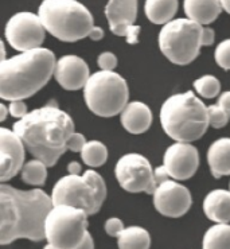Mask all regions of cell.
I'll return each instance as SVG.
<instances>
[{
    "mask_svg": "<svg viewBox=\"0 0 230 249\" xmlns=\"http://www.w3.org/2000/svg\"><path fill=\"white\" fill-rule=\"evenodd\" d=\"M54 206L52 196L40 189L19 190L0 185V244L8 245L19 238L42 241L45 224Z\"/></svg>",
    "mask_w": 230,
    "mask_h": 249,
    "instance_id": "6da1fadb",
    "label": "cell"
},
{
    "mask_svg": "<svg viewBox=\"0 0 230 249\" xmlns=\"http://www.w3.org/2000/svg\"><path fill=\"white\" fill-rule=\"evenodd\" d=\"M12 129L33 157L53 167L68 151L74 123L65 110L49 104L29 112L14 124Z\"/></svg>",
    "mask_w": 230,
    "mask_h": 249,
    "instance_id": "7a4b0ae2",
    "label": "cell"
},
{
    "mask_svg": "<svg viewBox=\"0 0 230 249\" xmlns=\"http://www.w3.org/2000/svg\"><path fill=\"white\" fill-rule=\"evenodd\" d=\"M57 59L45 47L19 53L0 62V97L6 101L34 96L50 81Z\"/></svg>",
    "mask_w": 230,
    "mask_h": 249,
    "instance_id": "3957f363",
    "label": "cell"
},
{
    "mask_svg": "<svg viewBox=\"0 0 230 249\" xmlns=\"http://www.w3.org/2000/svg\"><path fill=\"white\" fill-rule=\"evenodd\" d=\"M159 117L163 131L175 142H195L210 127L207 107L190 90L170 96L161 105Z\"/></svg>",
    "mask_w": 230,
    "mask_h": 249,
    "instance_id": "277c9868",
    "label": "cell"
},
{
    "mask_svg": "<svg viewBox=\"0 0 230 249\" xmlns=\"http://www.w3.org/2000/svg\"><path fill=\"white\" fill-rule=\"evenodd\" d=\"M38 15L47 33L62 42L81 41L94 27L90 11L77 0H43Z\"/></svg>",
    "mask_w": 230,
    "mask_h": 249,
    "instance_id": "5b68a950",
    "label": "cell"
},
{
    "mask_svg": "<svg viewBox=\"0 0 230 249\" xmlns=\"http://www.w3.org/2000/svg\"><path fill=\"white\" fill-rule=\"evenodd\" d=\"M106 198V186L103 177L94 170L78 175H65L54 185L52 199L54 205H70L93 215L100 212Z\"/></svg>",
    "mask_w": 230,
    "mask_h": 249,
    "instance_id": "8992f818",
    "label": "cell"
},
{
    "mask_svg": "<svg viewBox=\"0 0 230 249\" xmlns=\"http://www.w3.org/2000/svg\"><path fill=\"white\" fill-rule=\"evenodd\" d=\"M128 99L129 89L127 81L116 71H96L84 87L85 104L90 112L100 117L120 115L127 107Z\"/></svg>",
    "mask_w": 230,
    "mask_h": 249,
    "instance_id": "52a82bcc",
    "label": "cell"
},
{
    "mask_svg": "<svg viewBox=\"0 0 230 249\" xmlns=\"http://www.w3.org/2000/svg\"><path fill=\"white\" fill-rule=\"evenodd\" d=\"M202 31L203 26L189 18L173 19L161 27L158 38L159 49L173 64H191L201 52Z\"/></svg>",
    "mask_w": 230,
    "mask_h": 249,
    "instance_id": "ba28073f",
    "label": "cell"
},
{
    "mask_svg": "<svg viewBox=\"0 0 230 249\" xmlns=\"http://www.w3.org/2000/svg\"><path fill=\"white\" fill-rule=\"evenodd\" d=\"M85 210L70 205H54L47 214L45 234L49 244L61 249H74L88 234Z\"/></svg>",
    "mask_w": 230,
    "mask_h": 249,
    "instance_id": "9c48e42d",
    "label": "cell"
},
{
    "mask_svg": "<svg viewBox=\"0 0 230 249\" xmlns=\"http://www.w3.org/2000/svg\"><path fill=\"white\" fill-rule=\"evenodd\" d=\"M116 179L128 193L154 194L158 187L155 168L150 160L140 154H125L117 160L115 166Z\"/></svg>",
    "mask_w": 230,
    "mask_h": 249,
    "instance_id": "30bf717a",
    "label": "cell"
},
{
    "mask_svg": "<svg viewBox=\"0 0 230 249\" xmlns=\"http://www.w3.org/2000/svg\"><path fill=\"white\" fill-rule=\"evenodd\" d=\"M4 35L14 50L23 53L42 47L46 38V29L38 14L17 12L8 19Z\"/></svg>",
    "mask_w": 230,
    "mask_h": 249,
    "instance_id": "8fae6325",
    "label": "cell"
},
{
    "mask_svg": "<svg viewBox=\"0 0 230 249\" xmlns=\"http://www.w3.org/2000/svg\"><path fill=\"white\" fill-rule=\"evenodd\" d=\"M152 196L156 210L170 218H179L186 214L193 202L190 190L173 178L159 183Z\"/></svg>",
    "mask_w": 230,
    "mask_h": 249,
    "instance_id": "7c38bea8",
    "label": "cell"
},
{
    "mask_svg": "<svg viewBox=\"0 0 230 249\" xmlns=\"http://www.w3.org/2000/svg\"><path fill=\"white\" fill-rule=\"evenodd\" d=\"M163 166L173 179H190L199 166V152L191 143L175 142L164 152Z\"/></svg>",
    "mask_w": 230,
    "mask_h": 249,
    "instance_id": "4fadbf2b",
    "label": "cell"
},
{
    "mask_svg": "<svg viewBox=\"0 0 230 249\" xmlns=\"http://www.w3.org/2000/svg\"><path fill=\"white\" fill-rule=\"evenodd\" d=\"M26 145L14 129H0V180L6 183L22 171Z\"/></svg>",
    "mask_w": 230,
    "mask_h": 249,
    "instance_id": "5bb4252c",
    "label": "cell"
},
{
    "mask_svg": "<svg viewBox=\"0 0 230 249\" xmlns=\"http://www.w3.org/2000/svg\"><path fill=\"white\" fill-rule=\"evenodd\" d=\"M90 75L89 66L81 57L70 54L57 59L54 77L59 87L66 90L84 89Z\"/></svg>",
    "mask_w": 230,
    "mask_h": 249,
    "instance_id": "9a60e30c",
    "label": "cell"
},
{
    "mask_svg": "<svg viewBox=\"0 0 230 249\" xmlns=\"http://www.w3.org/2000/svg\"><path fill=\"white\" fill-rule=\"evenodd\" d=\"M110 31L117 36H125L128 29L138 18V0H109L105 7Z\"/></svg>",
    "mask_w": 230,
    "mask_h": 249,
    "instance_id": "2e32d148",
    "label": "cell"
},
{
    "mask_svg": "<svg viewBox=\"0 0 230 249\" xmlns=\"http://www.w3.org/2000/svg\"><path fill=\"white\" fill-rule=\"evenodd\" d=\"M121 125L127 132L140 135L148 131L152 124V110L142 101L128 103L120 113Z\"/></svg>",
    "mask_w": 230,
    "mask_h": 249,
    "instance_id": "e0dca14e",
    "label": "cell"
},
{
    "mask_svg": "<svg viewBox=\"0 0 230 249\" xmlns=\"http://www.w3.org/2000/svg\"><path fill=\"white\" fill-rule=\"evenodd\" d=\"M203 212L215 224L230 222V190L215 189L203 199Z\"/></svg>",
    "mask_w": 230,
    "mask_h": 249,
    "instance_id": "ac0fdd59",
    "label": "cell"
},
{
    "mask_svg": "<svg viewBox=\"0 0 230 249\" xmlns=\"http://www.w3.org/2000/svg\"><path fill=\"white\" fill-rule=\"evenodd\" d=\"M186 17L196 23L210 24L224 11L221 0H183Z\"/></svg>",
    "mask_w": 230,
    "mask_h": 249,
    "instance_id": "d6986e66",
    "label": "cell"
},
{
    "mask_svg": "<svg viewBox=\"0 0 230 249\" xmlns=\"http://www.w3.org/2000/svg\"><path fill=\"white\" fill-rule=\"evenodd\" d=\"M207 163L215 179L230 175V138H221L210 144Z\"/></svg>",
    "mask_w": 230,
    "mask_h": 249,
    "instance_id": "ffe728a7",
    "label": "cell"
},
{
    "mask_svg": "<svg viewBox=\"0 0 230 249\" xmlns=\"http://www.w3.org/2000/svg\"><path fill=\"white\" fill-rule=\"evenodd\" d=\"M178 11V0H145V17L154 24H164L173 20Z\"/></svg>",
    "mask_w": 230,
    "mask_h": 249,
    "instance_id": "44dd1931",
    "label": "cell"
},
{
    "mask_svg": "<svg viewBox=\"0 0 230 249\" xmlns=\"http://www.w3.org/2000/svg\"><path fill=\"white\" fill-rule=\"evenodd\" d=\"M119 249H150L151 236L142 226H128L117 237Z\"/></svg>",
    "mask_w": 230,
    "mask_h": 249,
    "instance_id": "7402d4cb",
    "label": "cell"
},
{
    "mask_svg": "<svg viewBox=\"0 0 230 249\" xmlns=\"http://www.w3.org/2000/svg\"><path fill=\"white\" fill-rule=\"evenodd\" d=\"M202 249H230V224H214L202 240Z\"/></svg>",
    "mask_w": 230,
    "mask_h": 249,
    "instance_id": "603a6c76",
    "label": "cell"
},
{
    "mask_svg": "<svg viewBox=\"0 0 230 249\" xmlns=\"http://www.w3.org/2000/svg\"><path fill=\"white\" fill-rule=\"evenodd\" d=\"M82 162L92 168H97L103 166L108 159V148L106 145L98 142V140H90L88 142L85 147L80 152Z\"/></svg>",
    "mask_w": 230,
    "mask_h": 249,
    "instance_id": "cb8c5ba5",
    "label": "cell"
},
{
    "mask_svg": "<svg viewBox=\"0 0 230 249\" xmlns=\"http://www.w3.org/2000/svg\"><path fill=\"white\" fill-rule=\"evenodd\" d=\"M47 166L46 163L42 162L39 159H33L23 166L20 174L24 183L31 186H42L45 185L47 178Z\"/></svg>",
    "mask_w": 230,
    "mask_h": 249,
    "instance_id": "d4e9b609",
    "label": "cell"
},
{
    "mask_svg": "<svg viewBox=\"0 0 230 249\" xmlns=\"http://www.w3.org/2000/svg\"><path fill=\"white\" fill-rule=\"evenodd\" d=\"M195 92L205 99H214L221 92V82L217 77L212 74L202 75L194 81Z\"/></svg>",
    "mask_w": 230,
    "mask_h": 249,
    "instance_id": "484cf974",
    "label": "cell"
},
{
    "mask_svg": "<svg viewBox=\"0 0 230 249\" xmlns=\"http://www.w3.org/2000/svg\"><path fill=\"white\" fill-rule=\"evenodd\" d=\"M209 113V124L213 128H224L229 122V115L225 109H222L218 104L207 107Z\"/></svg>",
    "mask_w": 230,
    "mask_h": 249,
    "instance_id": "4316f807",
    "label": "cell"
},
{
    "mask_svg": "<svg viewBox=\"0 0 230 249\" xmlns=\"http://www.w3.org/2000/svg\"><path fill=\"white\" fill-rule=\"evenodd\" d=\"M214 58L219 68L225 70H230V38L225 39L215 47Z\"/></svg>",
    "mask_w": 230,
    "mask_h": 249,
    "instance_id": "83f0119b",
    "label": "cell"
},
{
    "mask_svg": "<svg viewBox=\"0 0 230 249\" xmlns=\"http://www.w3.org/2000/svg\"><path fill=\"white\" fill-rule=\"evenodd\" d=\"M97 64L100 70H109V71H113L117 68V57H116L113 53L104 52L98 55Z\"/></svg>",
    "mask_w": 230,
    "mask_h": 249,
    "instance_id": "f1b7e54d",
    "label": "cell"
},
{
    "mask_svg": "<svg viewBox=\"0 0 230 249\" xmlns=\"http://www.w3.org/2000/svg\"><path fill=\"white\" fill-rule=\"evenodd\" d=\"M104 229H105V232L108 233L110 237H119L121 233H123V231L125 229V226H124V224H123V221L120 218L112 217L109 220L105 221Z\"/></svg>",
    "mask_w": 230,
    "mask_h": 249,
    "instance_id": "f546056e",
    "label": "cell"
},
{
    "mask_svg": "<svg viewBox=\"0 0 230 249\" xmlns=\"http://www.w3.org/2000/svg\"><path fill=\"white\" fill-rule=\"evenodd\" d=\"M8 109H10V115L12 117H17L18 120L29 113L27 112V105L24 104L23 100H12V101H10Z\"/></svg>",
    "mask_w": 230,
    "mask_h": 249,
    "instance_id": "4dcf8cb0",
    "label": "cell"
},
{
    "mask_svg": "<svg viewBox=\"0 0 230 249\" xmlns=\"http://www.w3.org/2000/svg\"><path fill=\"white\" fill-rule=\"evenodd\" d=\"M87 143V139L82 133L74 132L68 140V150L71 151V152H81Z\"/></svg>",
    "mask_w": 230,
    "mask_h": 249,
    "instance_id": "1f68e13d",
    "label": "cell"
},
{
    "mask_svg": "<svg viewBox=\"0 0 230 249\" xmlns=\"http://www.w3.org/2000/svg\"><path fill=\"white\" fill-rule=\"evenodd\" d=\"M139 34H140V26H136V24H132L129 29H128L127 34H125V41L129 45H136L139 42Z\"/></svg>",
    "mask_w": 230,
    "mask_h": 249,
    "instance_id": "d6a6232c",
    "label": "cell"
},
{
    "mask_svg": "<svg viewBox=\"0 0 230 249\" xmlns=\"http://www.w3.org/2000/svg\"><path fill=\"white\" fill-rule=\"evenodd\" d=\"M215 39V33L212 27H203L202 31V46H212Z\"/></svg>",
    "mask_w": 230,
    "mask_h": 249,
    "instance_id": "836d02e7",
    "label": "cell"
},
{
    "mask_svg": "<svg viewBox=\"0 0 230 249\" xmlns=\"http://www.w3.org/2000/svg\"><path fill=\"white\" fill-rule=\"evenodd\" d=\"M217 104L228 112V115L230 116V90L228 92H224L221 96L218 97V103Z\"/></svg>",
    "mask_w": 230,
    "mask_h": 249,
    "instance_id": "e575fe53",
    "label": "cell"
},
{
    "mask_svg": "<svg viewBox=\"0 0 230 249\" xmlns=\"http://www.w3.org/2000/svg\"><path fill=\"white\" fill-rule=\"evenodd\" d=\"M155 179L156 182H158V185L167 179H171V177H170V174L167 173V170L164 166H160V167L155 168Z\"/></svg>",
    "mask_w": 230,
    "mask_h": 249,
    "instance_id": "d590c367",
    "label": "cell"
},
{
    "mask_svg": "<svg viewBox=\"0 0 230 249\" xmlns=\"http://www.w3.org/2000/svg\"><path fill=\"white\" fill-rule=\"evenodd\" d=\"M89 38L92 41H101L104 38V30L98 26H94L92 29V31L89 33Z\"/></svg>",
    "mask_w": 230,
    "mask_h": 249,
    "instance_id": "8d00e7d4",
    "label": "cell"
},
{
    "mask_svg": "<svg viewBox=\"0 0 230 249\" xmlns=\"http://www.w3.org/2000/svg\"><path fill=\"white\" fill-rule=\"evenodd\" d=\"M74 249H94V241H93V237L90 236V233L88 232L85 240Z\"/></svg>",
    "mask_w": 230,
    "mask_h": 249,
    "instance_id": "74e56055",
    "label": "cell"
},
{
    "mask_svg": "<svg viewBox=\"0 0 230 249\" xmlns=\"http://www.w3.org/2000/svg\"><path fill=\"white\" fill-rule=\"evenodd\" d=\"M68 171H69V174L73 175L81 174V164L78 162H70L68 164Z\"/></svg>",
    "mask_w": 230,
    "mask_h": 249,
    "instance_id": "f35d334b",
    "label": "cell"
},
{
    "mask_svg": "<svg viewBox=\"0 0 230 249\" xmlns=\"http://www.w3.org/2000/svg\"><path fill=\"white\" fill-rule=\"evenodd\" d=\"M10 113V109L4 104H0V122H4L7 119V115Z\"/></svg>",
    "mask_w": 230,
    "mask_h": 249,
    "instance_id": "ab89813d",
    "label": "cell"
},
{
    "mask_svg": "<svg viewBox=\"0 0 230 249\" xmlns=\"http://www.w3.org/2000/svg\"><path fill=\"white\" fill-rule=\"evenodd\" d=\"M221 4H222L224 11H226L228 14H230V0H221Z\"/></svg>",
    "mask_w": 230,
    "mask_h": 249,
    "instance_id": "60d3db41",
    "label": "cell"
},
{
    "mask_svg": "<svg viewBox=\"0 0 230 249\" xmlns=\"http://www.w3.org/2000/svg\"><path fill=\"white\" fill-rule=\"evenodd\" d=\"M43 249H61V248H58V247H55V245H53V244H47L46 247Z\"/></svg>",
    "mask_w": 230,
    "mask_h": 249,
    "instance_id": "b9f144b4",
    "label": "cell"
}]
</instances>
